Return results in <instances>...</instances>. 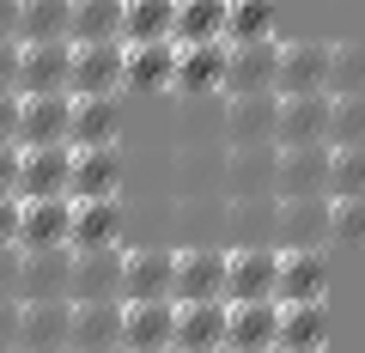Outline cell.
<instances>
[{"label": "cell", "instance_id": "cell-1", "mask_svg": "<svg viewBox=\"0 0 365 353\" xmlns=\"http://www.w3.org/2000/svg\"><path fill=\"white\" fill-rule=\"evenodd\" d=\"M274 275H280V250H268V244L225 250V305L274 299ZM274 305H280V299H274Z\"/></svg>", "mask_w": 365, "mask_h": 353}, {"label": "cell", "instance_id": "cell-2", "mask_svg": "<svg viewBox=\"0 0 365 353\" xmlns=\"http://www.w3.org/2000/svg\"><path fill=\"white\" fill-rule=\"evenodd\" d=\"M274 73H280V43H274V37L225 43V86H220V98H237V92H274Z\"/></svg>", "mask_w": 365, "mask_h": 353}, {"label": "cell", "instance_id": "cell-3", "mask_svg": "<svg viewBox=\"0 0 365 353\" xmlns=\"http://www.w3.org/2000/svg\"><path fill=\"white\" fill-rule=\"evenodd\" d=\"M329 92H280V116H274V146H317L329 140Z\"/></svg>", "mask_w": 365, "mask_h": 353}, {"label": "cell", "instance_id": "cell-4", "mask_svg": "<svg viewBox=\"0 0 365 353\" xmlns=\"http://www.w3.org/2000/svg\"><path fill=\"white\" fill-rule=\"evenodd\" d=\"M170 353H225V299H182L170 323Z\"/></svg>", "mask_w": 365, "mask_h": 353}, {"label": "cell", "instance_id": "cell-5", "mask_svg": "<svg viewBox=\"0 0 365 353\" xmlns=\"http://www.w3.org/2000/svg\"><path fill=\"white\" fill-rule=\"evenodd\" d=\"M67 353H122V299L73 305V317H67Z\"/></svg>", "mask_w": 365, "mask_h": 353}, {"label": "cell", "instance_id": "cell-6", "mask_svg": "<svg viewBox=\"0 0 365 353\" xmlns=\"http://www.w3.org/2000/svg\"><path fill=\"white\" fill-rule=\"evenodd\" d=\"M299 195H329V140H317V146H280V165H274V201H299Z\"/></svg>", "mask_w": 365, "mask_h": 353}, {"label": "cell", "instance_id": "cell-7", "mask_svg": "<svg viewBox=\"0 0 365 353\" xmlns=\"http://www.w3.org/2000/svg\"><path fill=\"white\" fill-rule=\"evenodd\" d=\"M274 299H280V305H317V299H329V262H323V250L280 244V275H274Z\"/></svg>", "mask_w": 365, "mask_h": 353}, {"label": "cell", "instance_id": "cell-8", "mask_svg": "<svg viewBox=\"0 0 365 353\" xmlns=\"http://www.w3.org/2000/svg\"><path fill=\"white\" fill-rule=\"evenodd\" d=\"M67 299H122V250H67Z\"/></svg>", "mask_w": 365, "mask_h": 353}, {"label": "cell", "instance_id": "cell-9", "mask_svg": "<svg viewBox=\"0 0 365 353\" xmlns=\"http://www.w3.org/2000/svg\"><path fill=\"white\" fill-rule=\"evenodd\" d=\"M128 213L122 195H98V201H73V225H67V250H122Z\"/></svg>", "mask_w": 365, "mask_h": 353}, {"label": "cell", "instance_id": "cell-10", "mask_svg": "<svg viewBox=\"0 0 365 353\" xmlns=\"http://www.w3.org/2000/svg\"><path fill=\"white\" fill-rule=\"evenodd\" d=\"M73 92H19V146H61Z\"/></svg>", "mask_w": 365, "mask_h": 353}, {"label": "cell", "instance_id": "cell-11", "mask_svg": "<svg viewBox=\"0 0 365 353\" xmlns=\"http://www.w3.org/2000/svg\"><path fill=\"white\" fill-rule=\"evenodd\" d=\"M67 225H73V201L67 195H31V201H19V244L13 250H67Z\"/></svg>", "mask_w": 365, "mask_h": 353}, {"label": "cell", "instance_id": "cell-12", "mask_svg": "<svg viewBox=\"0 0 365 353\" xmlns=\"http://www.w3.org/2000/svg\"><path fill=\"white\" fill-rule=\"evenodd\" d=\"M170 299H122V353H170Z\"/></svg>", "mask_w": 365, "mask_h": 353}, {"label": "cell", "instance_id": "cell-13", "mask_svg": "<svg viewBox=\"0 0 365 353\" xmlns=\"http://www.w3.org/2000/svg\"><path fill=\"white\" fill-rule=\"evenodd\" d=\"M98 195H122V146H73L67 201H98Z\"/></svg>", "mask_w": 365, "mask_h": 353}, {"label": "cell", "instance_id": "cell-14", "mask_svg": "<svg viewBox=\"0 0 365 353\" xmlns=\"http://www.w3.org/2000/svg\"><path fill=\"white\" fill-rule=\"evenodd\" d=\"M67 92H122V37L104 43H73V67H67Z\"/></svg>", "mask_w": 365, "mask_h": 353}, {"label": "cell", "instance_id": "cell-15", "mask_svg": "<svg viewBox=\"0 0 365 353\" xmlns=\"http://www.w3.org/2000/svg\"><path fill=\"white\" fill-rule=\"evenodd\" d=\"M67 299H19V353H67Z\"/></svg>", "mask_w": 365, "mask_h": 353}, {"label": "cell", "instance_id": "cell-16", "mask_svg": "<svg viewBox=\"0 0 365 353\" xmlns=\"http://www.w3.org/2000/svg\"><path fill=\"white\" fill-rule=\"evenodd\" d=\"M67 170H73V146H19V201L31 195H67Z\"/></svg>", "mask_w": 365, "mask_h": 353}, {"label": "cell", "instance_id": "cell-17", "mask_svg": "<svg viewBox=\"0 0 365 353\" xmlns=\"http://www.w3.org/2000/svg\"><path fill=\"white\" fill-rule=\"evenodd\" d=\"M220 86H225V43H177L170 92L177 98H213Z\"/></svg>", "mask_w": 365, "mask_h": 353}, {"label": "cell", "instance_id": "cell-18", "mask_svg": "<svg viewBox=\"0 0 365 353\" xmlns=\"http://www.w3.org/2000/svg\"><path fill=\"white\" fill-rule=\"evenodd\" d=\"M177 73V43H122V92H170Z\"/></svg>", "mask_w": 365, "mask_h": 353}, {"label": "cell", "instance_id": "cell-19", "mask_svg": "<svg viewBox=\"0 0 365 353\" xmlns=\"http://www.w3.org/2000/svg\"><path fill=\"white\" fill-rule=\"evenodd\" d=\"M274 116H280V92H237V98H225V146L274 140Z\"/></svg>", "mask_w": 365, "mask_h": 353}, {"label": "cell", "instance_id": "cell-20", "mask_svg": "<svg viewBox=\"0 0 365 353\" xmlns=\"http://www.w3.org/2000/svg\"><path fill=\"white\" fill-rule=\"evenodd\" d=\"M274 329H280V305L274 299L225 305V353H274Z\"/></svg>", "mask_w": 365, "mask_h": 353}, {"label": "cell", "instance_id": "cell-21", "mask_svg": "<svg viewBox=\"0 0 365 353\" xmlns=\"http://www.w3.org/2000/svg\"><path fill=\"white\" fill-rule=\"evenodd\" d=\"M67 67H73V43H19V92H67Z\"/></svg>", "mask_w": 365, "mask_h": 353}, {"label": "cell", "instance_id": "cell-22", "mask_svg": "<svg viewBox=\"0 0 365 353\" xmlns=\"http://www.w3.org/2000/svg\"><path fill=\"white\" fill-rule=\"evenodd\" d=\"M170 299H225V250H177Z\"/></svg>", "mask_w": 365, "mask_h": 353}, {"label": "cell", "instance_id": "cell-23", "mask_svg": "<svg viewBox=\"0 0 365 353\" xmlns=\"http://www.w3.org/2000/svg\"><path fill=\"white\" fill-rule=\"evenodd\" d=\"M116 134H122V104H116V92H86V98H73L67 146H116Z\"/></svg>", "mask_w": 365, "mask_h": 353}, {"label": "cell", "instance_id": "cell-24", "mask_svg": "<svg viewBox=\"0 0 365 353\" xmlns=\"http://www.w3.org/2000/svg\"><path fill=\"white\" fill-rule=\"evenodd\" d=\"M274 92H329V43H280V73Z\"/></svg>", "mask_w": 365, "mask_h": 353}, {"label": "cell", "instance_id": "cell-25", "mask_svg": "<svg viewBox=\"0 0 365 353\" xmlns=\"http://www.w3.org/2000/svg\"><path fill=\"white\" fill-rule=\"evenodd\" d=\"M274 353H329V305H280Z\"/></svg>", "mask_w": 365, "mask_h": 353}, {"label": "cell", "instance_id": "cell-26", "mask_svg": "<svg viewBox=\"0 0 365 353\" xmlns=\"http://www.w3.org/2000/svg\"><path fill=\"white\" fill-rule=\"evenodd\" d=\"M225 153H232V183H225L232 201L274 195V165H280V146H274V140H262V146H225Z\"/></svg>", "mask_w": 365, "mask_h": 353}, {"label": "cell", "instance_id": "cell-27", "mask_svg": "<svg viewBox=\"0 0 365 353\" xmlns=\"http://www.w3.org/2000/svg\"><path fill=\"white\" fill-rule=\"evenodd\" d=\"M170 250H122V299H170Z\"/></svg>", "mask_w": 365, "mask_h": 353}, {"label": "cell", "instance_id": "cell-28", "mask_svg": "<svg viewBox=\"0 0 365 353\" xmlns=\"http://www.w3.org/2000/svg\"><path fill=\"white\" fill-rule=\"evenodd\" d=\"M67 250H19V299H67Z\"/></svg>", "mask_w": 365, "mask_h": 353}, {"label": "cell", "instance_id": "cell-29", "mask_svg": "<svg viewBox=\"0 0 365 353\" xmlns=\"http://www.w3.org/2000/svg\"><path fill=\"white\" fill-rule=\"evenodd\" d=\"M280 237L299 250H323L329 244V195H299V201H280Z\"/></svg>", "mask_w": 365, "mask_h": 353}, {"label": "cell", "instance_id": "cell-30", "mask_svg": "<svg viewBox=\"0 0 365 353\" xmlns=\"http://www.w3.org/2000/svg\"><path fill=\"white\" fill-rule=\"evenodd\" d=\"M170 43H225V0H177Z\"/></svg>", "mask_w": 365, "mask_h": 353}, {"label": "cell", "instance_id": "cell-31", "mask_svg": "<svg viewBox=\"0 0 365 353\" xmlns=\"http://www.w3.org/2000/svg\"><path fill=\"white\" fill-rule=\"evenodd\" d=\"M67 19H73V0H19V43L67 37ZM67 43H73V37H67Z\"/></svg>", "mask_w": 365, "mask_h": 353}, {"label": "cell", "instance_id": "cell-32", "mask_svg": "<svg viewBox=\"0 0 365 353\" xmlns=\"http://www.w3.org/2000/svg\"><path fill=\"white\" fill-rule=\"evenodd\" d=\"M177 0H122V43H158L170 37Z\"/></svg>", "mask_w": 365, "mask_h": 353}, {"label": "cell", "instance_id": "cell-33", "mask_svg": "<svg viewBox=\"0 0 365 353\" xmlns=\"http://www.w3.org/2000/svg\"><path fill=\"white\" fill-rule=\"evenodd\" d=\"M67 37H73V43H104V37H122V0H73Z\"/></svg>", "mask_w": 365, "mask_h": 353}, {"label": "cell", "instance_id": "cell-34", "mask_svg": "<svg viewBox=\"0 0 365 353\" xmlns=\"http://www.w3.org/2000/svg\"><path fill=\"white\" fill-rule=\"evenodd\" d=\"M274 37V0H225V43Z\"/></svg>", "mask_w": 365, "mask_h": 353}, {"label": "cell", "instance_id": "cell-35", "mask_svg": "<svg viewBox=\"0 0 365 353\" xmlns=\"http://www.w3.org/2000/svg\"><path fill=\"white\" fill-rule=\"evenodd\" d=\"M329 244L365 250V195H329Z\"/></svg>", "mask_w": 365, "mask_h": 353}, {"label": "cell", "instance_id": "cell-36", "mask_svg": "<svg viewBox=\"0 0 365 353\" xmlns=\"http://www.w3.org/2000/svg\"><path fill=\"white\" fill-rule=\"evenodd\" d=\"M329 146H365V92H329Z\"/></svg>", "mask_w": 365, "mask_h": 353}, {"label": "cell", "instance_id": "cell-37", "mask_svg": "<svg viewBox=\"0 0 365 353\" xmlns=\"http://www.w3.org/2000/svg\"><path fill=\"white\" fill-rule=\"evenodd\" d=\"M329 92H365V37L329 43Z\"/></svg>", "mask_w": 365, "mask_h": 353}, {"label": "cell", "instance_id": "cell-38", "mask_svg": "<svg viewBox=\"0 0 365 353\" xmlns=\"http://www.w3.org/2000/svg\"><path fill=\"white\" fill-rule=\"evenodd\" d=\"M329 195H365V146H329Z\"/></svg>", "mask_w": 365, "mask_h": 353}, {"label": "cell", "instance_id": "cell-39", "mask_svg": "<svg viewBox=\"0 0 365 353\" xmlns=\"http://www.w3.org/2000/svg\"><path fill=\"white\" fill-rule=\"evenodd\" d=\"M0 92H19V37H0Z\"/></svg>", "mask_w": 365, "mask_h": 353}, {"label": "cell", "instance_id": "cell-40", "mask_svg": "<svg viewBox=\"0 0 365 353\" xmlns=\"http://www.w3.org/2000/svg\"><path fill=\"white\" fill-rule=\"evenodd\" d=\"M0 146H19V92H0Z\"/></svg>", "mask_w": 365, "mask_h": 353}, {"label": "cell", "instance_id": "cell-41", "mask_svg": "<svg viewBox=\"0 0 365 353\" xmlns=\"http://www.w3.org/2000/svg\"><path fill=\"white\" fill-rule=\"evenodd\" d=\"M0 353H19V299H0Z\"/></svg>", "mask_w": 365, "mask_h": 353}, {"label": "cell", "instance_id": "cell-42", "mask_svg": "<svg viewBox=\"0 0 365 353\" xmlns=\"http://www.w3.org/2000/svg\"><path fill=\"white\" fill-rule=\"evenodd\" d=\"M19 244V195H0V250Z\"/></svg>", "mask_w": 365, "mask_h": 353}, {"label": "cell", "instance_id": "cell-43", "mask_svg": "<svg viewBox=\"0 0 365 353\" xmlns=\"http://www.w3.org/2000/svg\"><path fill=\"white\" fill-rule=\"evenodd\" d=\"M19 189V146H0V195Z\"/></svg>", "mask_w": 365, "mask_h": 353}, {"label": "cell", "instance_id": "cell-44", "mask_svg": "<svg viewBox=\"0 0 365 353\" xmlns=\"http://www.w3.org/2000/svg\"><path fill=\"white\" fill-rule=\"evenodd\" d=\"M13 292H19V256L0 250V299H13Z\"/></svg>", "mask_w": 365, "mask_h": 353}, {"label": "cell", "instance_id": "cell-45", "mask_svg": "<svg viewBox=\"0 0 365 353\" xmlns=\"http://www.w3.org/2000/svg\"><path fill=\"white\" fill-rule=\"evenodd\" d=\"M0 37H19V0H0Z\"/></svg>", "mask_w": 365, "mask_h": 353}]
</instances>
